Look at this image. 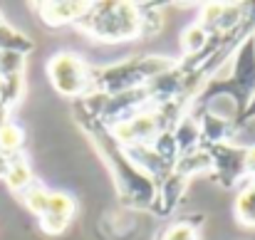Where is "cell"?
<instances>
[{"instance_id": "cell-1", "label": "cell", "mask_w": 255, "mask_h": 240, "mask_svg": "<svg viewBox=\"0 0 255 240\" xmlns=\"http://www.w3.org/2000/svg\"><path fill=\"white\" fill-rule=\"evenodd\" d=\"M72 117H75L77 126L85 131V136L94 144L99 159L107 163V168L114 178V186H117L119 203L127 206V208H134V211H149L151 203H154L156 186L136 166V161L131 159L129 149L117 139L112 126L104 124L99 117H94L87 109L85 99L72 102Z\"/></svg>"}, {"instance_id": "cell-2", "label": "cell", "mask_w": 255, "mask_h": 240, "mask_svg": "<svg viewBox=\"0 0 255 240\" xmlns=\"http://www.w3.org/2000/svg\"><path fill=\"white\" fill-rule=\"evenodd\" d=\"M164 12L159 2H122L102 0L89 2L82 17L75 22L80 32L97 42H127L151 37L161 30Z\"/></svg>"}, {"instance_id": "cell-3", "label": "cell", "mask_w": 255, "mask_h": 240, "mask_svg": "<svg viewBox=\"0 0 255 240\" xmlns=\"http://www.w3.org/2000/svg\"><path fill=\"white\" fill-rule=\"evenodd\" d=\"M253 94H255V37H251L236 52L231 72L206 82L203 89L196 94V99L191 102V107L186 112L198 117L201 112L211 109V102L226 97V99H233V104H236L233 119H238L246 112V107L253 99Z\"/></svg>"}, {"instance_id": "cell-4", "label": "cell", "mask_w": 255, "mask_h": 240, "mask_svg": "<svg viewBox=\"0 0 255 240\" xmlns=\"http://www.w3.org/2000/svg\"><path fill=\"white\" fill-rule=\"evenodd\" d=\"M176 60L169 55H139L114 65L92 67L89 97L94 94H124L131 89H141L164 72H169Z\"/></svg>"}, {"instance_id": "cell-5", "label": "cell", "mask_w": 255, "mask_h": 240, "mask_svg": "<svg viewBox=\"0 0 255 240\" xmlns=\"http://www.w3.org/2000/svg\"><path fill=\"white\" fill-rule=\"evenodd\" d=\"M208 171H211V159H208V151L203 146L181 154L173 163V168L156 183V193H154V203H151L149 213H154L159 218L171 216L181 206L191 178L198 173H208Z\"/></svg>"}, {"instance_id": "cell-6", "label": "cell", "mask_w": 255, "mask_h": 240, "mask_svg": "<svg viewBox=\"0 0 255 240\" xmlns=\"http://www.w3.org/2000/svg\"><path fill=\"white\" fill-rule=\"evenodd\" d=\"M47 80L55 87V92H60L62 97H70L72 102L87 99L89 97V82H92V67L87 65L85 57H80L77 52L62 50L55 52L47 60Z\"/></svg>"}, {"instance_id": "cell-7", "label": "cell", "mask_w": 255, "mask_h": 240, "mask_svg": "<svg viewBox=\"0 0 255 240\" xmlns=\"http://www.w3.org/2000/svg\"><path fill=\"white\" fill-rule=\"evenodd\" d=\"M211 159L208 178L226 188V191H238L248 181V146H241L236 141H221V144H208L203 146Z\"/></svg>"}, {"instance_id": "cell-8", "label": "cell", "mask_w": 255, "mask_h": 240, "mask_svg": "<svg viewBox=\"0 0 255 240\" xmlns=\"http://www.w3.org/2000/svg\"><path fill=\"white\" fill-rule=\"evenodd\" d=\"M75 216H77V201L67 191H50V198L42 213L37 216V223L47 236H60L70 228Z\"/></svg>"}, {"instance_id": "cell-9", "label": "cell", "mask_w": 255, "mask_h": 240, "mask_svg": "<svg viewBox=\"0 0 255 240\" xmlns=\"http://www.w3.org/2000/svg\"><path fill=\"white\" fill-rule=\"evenodd\" d=\"M248 12V2H206L201 7L198 22L211 32V35H221L233 30Z\"/></svg>"}, {"instance_id": "cell-10", "label": "cell", "mask_w": 255, "mask_h": 240, "mask_svg": "<svg viewBox=\"0 0 255 240\" xmlns=\"http://www.w3.org/2000/svg\"><path fill=\"white\" fill-rule=\"evenodd\" d=\"M87 5H89V0H47V2H35L32 7L37 10V15L45 25L67 27L82 17Z\"/></svg>"}, {"instance_id": "cell-11", "label": "cell", "mask_w": 255, "mask_h": 240, "mask_svg": "<svg viewBox=\"0 0 255 240\" xmlns=\"http://www.w3.org/2000/svg\"><path fill=\"white\" fill-rule=\"evenodd\" d=\"M198 124H201V146L221 144V141H233V136L238 134V129L233 124V117L216 114L211 109L198 114Z\"/></svg>"}, {"instance_id": "cell-12", "label": "cell", "mask_w": 255, "mask_h": 240, "mask_svg": "<svg viewBox=\"0 0 255 240\" xmlns=\"http://www.w3.org/2000/svg\"><path fill=\"white\" fill-rule=\"evenodd\" d=\"M203 223H206V216L198 213V211L181 213L178 218H173L169 226L161 231L159 240H198Z\"/></svg>"}, {"instance_id": "cell-13", "label": "cell", "mask_w": 255, "mask_h": 240, "mask_svg": "<svg viewBox=\"0 0 255 240\" xmlns=\"http://www.w3.org/2000/svg\"><path fill=\"white\" fill-rule=\"evenodd\" d=\"M233 216L241 226L255 228V173L248 176V181L238 188V196L233 203Z\"/></svg>"}, {"instance_id": "cell-14", "label": "cell", "mask_w": 255, "mask_h": 240, "mask_svg": "<svg viewBox=\"0 0 255 240\" xmlns=\"http://www.w3.org/2000/svg\"><path fill=\"white\" fill-rule=\"evenodd\" d=\"M32 181H35V173H32V166H30V161H27V156H25V151L12 154V156H10V168H7V176H5L7 188L17 196V193H20L22 188H27Z\"/></svg>"}, {"instance_id": "cell-15", "label": "cell", "mask_w": 255, "mask_h": 240, "mask_svg": "<svg viewBox=\"0 0 255 240\" xmlns=\"http://www.w3.org/2000/svg\"><path fill=\"white\" fill-rule=\"evenodd\" d=\"M32 50H35V42H32L25 32L15 30V27L7 25V22L0 25V52H20V55H27V52H32Z\"/></svg>"}, {"instance_id": "cell-16", "label": "cell", "mask_w": 255, "mask_h": 240, "mask_svg": "<svg viewBox=\"0 0 255 240\" xmlns=\"http://www.w3.org/2000/svg\"><path fill=\"white\" fill-rule=\"evenodd\" d=\"M213 35L196 20L193 25H188L183 32H181V52H183V57H188V55H198L206 45H208V40H211Z\"/></svg>"}, {"instance_id": "cell-17", "label": "cell", "mask_w": 255, "mask_h": 240, "mask_svg": "<svg viewBox=\"0 0 255 240\" xmlns=\"http://www.w3.org/2000/svg\"><path fill=\"white\" fill-rule=\"evenodd\" d=\"M25 146V131L20 124H15L12 119H7L5 124H0V151L12 156L20 154Z\"/></svg>"}, {"instance_id": "cell-18", "label": "cell", "mask_w": 255, "mask_h": 240, "mask_svg": "<svg viewBox=\"0 0 255 240\" xmlns=\"http://www.w3.org/2000/svg\"><path fill=\"white\" fill-rule=\"evenodd\" d=\"M25 62H27V55H20V52H0V77L25 75Z\"/></svg>"}, {"instance_id": "cell-19", "label": "cell", "mask_w": 255, "mask_h": 240, "mask_svg": "<svg viewBox=\"0 0 255 240\" xmlns=\"http://www.w3.org/2000/svg\"><path fill=\"white\" fill-rule=\"evenodd\" d=\"M253 119H255V94H253V99L248 102V107H246V112H243V114H241L238 119H233V124H236V129L241 131V129H243L246 124H251Z\"/></svg>"}, {"instance_id": "cell-20", "label": "cell", "mask_w": 255, "mask_h": 240, "mask_svg": "<svg viewBox=\"0 0 255 240\" xmlns=\"http://www.w3.org/2000/svg\"><path fill=\"white\" fill-rule=\"evenodd\" d=\"M7 168H10V156L0 151V178H2V181H5V176H7Z\"/></svg>"}, {"instance_id": "cell-21", "label": "cell", "mask_w": 255, "mask_h": 240, "mask_svg": "<svg viewBox=\"0 0 255 240\" xmlns=\"http://www.w3.org/2000/svg\"><path fill=\"white\" fill-rule=\"evenodd\" d=\"M255 173V146H248V176Z\"/></svg>"}, {"instance_id": "cell-22", "label": "cell", "mask_w": 255, "mask_h": 240, "mask_svg": "<svg viewBox=\"0 0 255 240\" xmlns=\"http://www.w3.org/2000/svg\"><path fill=\"white\" fill-rule=\"evenodd\" d=\"M2 22H5V17H2V12H0V25H2Z\"/></svg>"}]
</instances>
